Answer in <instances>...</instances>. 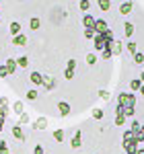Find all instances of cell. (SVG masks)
Here are the masks:
<instances>
[{"instance_id": "obj_17", "label": "cell", "mask_w": 144, "mask_h": 154, "mask_svg": "<svg viewBox=\"0 0 144 154\" xmlns=\"http://www.w3.org/2000/svg\"><path fill=\"white\" fill-rule=\"evenodd\" d=\"M12 111H14L17 115L25 113V105H23V101H14V105H12Z\"/></svg>"}, {"instance_id": "obj_11", "label": "cell", "mask_w": 144, "mask_h": 154, "mask_svg": "<svg viewBox=\"0 0 144 154\" xmlns=\"http://www.w3.org/2000/svg\"><path fill=\"white\" fill-rule=\"evenodd\" d=\"M29 80H31V84H35V86H41V84H43V76H41L39 72H31Z\"/></svg>"}, {"instance_id": "obj_19", "label": "cell", "mask_w": 144, "mask_h": 154, "mask_svg": "<svg viewBox=\"0 0 144 154\" xmlns=\"http://www.w3.org/2000/svg\"><path fill=\"white\" fill-rule=\"evenodd\" d=\"M17 66H19V68H27V66H29V58H27V56L17 58Z\"/></svg>"}, {"instance_id": "obj_8", "label": "cell", "mask_w": 144, "mask_h": 154, "mask_svg": "<svg viewBox=\"0 0 144 154\" xmlns=\"http://www.w3.org/2000/svg\"><path fill=\"white\" fill-rule=\"evenodd\" d=\"M58 111H60L62 117L70 115V103H66V101H60V103H58Z\"/></svg>"}, {"instance_id": "obj_5", "label": "cell", "mask_w": 144, "mask_h": 154, "mask_svg": "<svg viewBox=\"0 0 144 154\" xmlns=\"http://www.w3.org/2000/svg\"><path fill=\"white\" fill-rule=\"evenodd\" d=\"M74 72H76V62L74 60H70L68 62V66H66V70H64V78H74Z\"/></svg>"}, {"instance_id": "obj_12", "label": "cell", "mask_w": 144, "mask_h": 154, "mask_svg": "<svg viewBox=\"0 0 144 154\" xmlns=\"http://www.w3.org/2000/svg\"><path fill=\"white\" fill-rule=\"evenodd\" d=\"M4 66H6L8 74H14V72H17V68H19V66H17V60H12V58L6 60V62H4Z\"/></svg>"}, {"instance_id": "obj_35", "label": "cell", "mask_w": 144, "mask_h": 154, "mask_svg": "<svg viewBox=\"0 0 144 154\" xmlns=\"http://www.w3.org/2000/svg\"><path fill=\"white\" fill-rule=\"evenodd\" d=\"M111 56H113L111 49H103V51H101V58H103V60H111Z\"/></svg>"}, {"instance_id": "obj_31", "label": "cell", "mask_w": 144, "mask_h": 154, "mask_svg": "<svg viewBox=\"0 0 144 154\" xmlns=\"http://www.w3.org/2000/svg\"><path fill=\"white\" fill-rule=\"evenodd\" d=\"M134 64H144V54L136 51V54H134Z\"/></svg>"}, {"instance_id": "obj_10", "label": "cell", "mask_w": 144, "mask_h": 154, "mask_svg": "<svg viewBox=\"0 0 144 154\" xmlns=\"http://www.w3.org/2000/svg\"><path fill=\"white\" fill-rule=\"evenodd\" d=\"M93 29H95V33H103V31H107L109 27H107V23H105L103 19H97V21H95V27H93Z\"/></svg>"}, {"instance_id": "obj_23", "label": "cell", "mask_w": 144, "mask_h": 154, "mask_svg": "<svg viewBox=\"0 0 144 154\" xmlns=\"http://www.w3.org/2000/svg\"><path fill=\"white\" fill-rule=\"evenodd\" d=\"M124 33H126V37H132L134 35V25L132 23H126V25H124Z\"/></svg>"}, {"instance_id": "obj_37", "label": "cell", "mask_w": 144, "mask_h": 154, "mask_svg": "<svg viewBox=\"0 0 144 154\" xmlns=\"http://www.w3.org/2000/svg\"><path fill=\"white\" fill-rule=\"evenodd\" d=\"M86 62H89V64L93 66V64L97 62V56H95V54H86Z\"/></svg>"}, {"instance_id": "obj_39", "label": "cell", "mask_w": 144, "mask_h": 154, "mask_svg": "<svg viewBox=\"0 0 144 154\" xmlns=\"http://www.w3.org/2000/svg\"><path fill=\"white\" fill-rule=\"evenodd\" d=\"M33 154H43V146H41V144H37L35 148H33Z\"/></svg>"}, {"instance_id": "obj_14", "label": "cell", "mask_w": 144, "mask_h": 154, "mask_svg": "<svg viewBox=\"0 0 144 154\" xmlns=\"http://www.w3.org/2000/svg\"><path fill=\"white\" fill-rule=\"evenodd\" d=\"M45 91H52V88H56V80L54 78H49V76H43V84H41Z\"/></svg>"}, {"instance_id": "obj_36", "label": "cell", "mask_w": 144, "mask_h": 154, "mask_svg": "<svg viewBox=\"0 0 144 154\" xmlns=\"http://www.w3.org/2000/svg\"><path fill=\"white\" fill-rule=\"evenodd\" d=\"M84 37L86 39H93L95 37V29H84Z\"/></svg>"}, {"instance_id": "obj_29", "label": "cell", "mask_w": 144, "mask_h": 154, "mask_svg": "<svg viewBox=\"0 0 144 154\" xmlns=\"http://www.w3.org/2000/svg\"><path fill=\"white\" fill-rule=\"evenodd\" d=\"M0 154H11V150H8V144L4 142V140H0Z\"/></svg>"}, {"instance_id": "obj_9", "label": "cell", "mask_w": 144, "mask_h": 154, "mask_svg": "<svg viewBox=\"0 0 144 154\" xmlns=\"http://www.w3.org/2000/svg\"><path fill=\"white\" fill-rule=\"evenodd\" d=\"M12 136H14L17 140H21V142L25 140V131H23V128H21V123H17V125H12Z\"/></svg>"}, {"instance_id": "obj_1", "label": "cell", "mask_w": 144, "mask_h": 154, "mask_svg": "<svg viewBox=\"0 0 144 154\" xmlns=\"http://www.w3.org/2000/svg\"><path fill=\"white\" fill-rule=\"evenodd\" d=\"M134 105H136V97L130 93H121L117 97V107H115V113H121L126 117H132L134 115Z\"/></svg>"}, {"instance_id": "obj_18", "label": "cell", "mask_w": 144, "mask_h": 154, "mask_svg": "<svg viewBox=\"0 0 144 154\" xmlns=\"http://www.w3.org/2000/svg\"><path fill=\"white\" fill-rule=\"evenodd\" d=\"M132 6H134V4L130 2V0H128V2H124V4L120 6V12H121V14H130V11H132Z\"/></svg>"}, {"instance_id": "obj_3", "label": "cell", "mask_w": 144, "mask_h": 154, "mask_svg": "<svg viewBox=\"0 0 144 154\" xmlns=\"http://www.w3.org/2000/svg\"><path fill=\"white\" fill-rule=\"evenodd\" d=\"M140 144L142 142L136 138V134L132 131V128L124 131V150H126V154H136V150H138Z\"/></svg>"}, {"instance_id": "obj_4", "label": "cell", "mask_w": 144, "mask_h": 154, "mask_svg": "<svg viewBox=\"0 0 144 154\" xmlns=\"http://www.w3.org/2000/svg\"><path fill=\"white\" fill-rule=\"evenodd\" d=\"M6 113H8V101L0 95V131L4 128V121H6Z\"/></svg>"}, {"instance_id": "obj_26", "label": "cell", "mask_w": 144, "mask_h": 154, "mask_svg": "<svg viewBox=\"0 0 144 154\" xmlns=\"http://www.w3.org/2000/svg\"><path fill=\"white\" fill-rule=\"evenodd\" d=\"M140 86H142V80L140 78H134L132 82H130V88L132 91H140Z\"/></svg>"}, {"instance_id": "obj_6", "label": "cell", "mask_w": 144, "mask_h": 154, "mask_svg": "<svg viewBox=\"0 0 144 154\" xmlns=\"http://www.w3.org/2000/svg\"><path fill=\"white\" fill-rule=\"evenodd\" d=\"M70 146L74 148V150H78V148L83 146V136H80V130H76V134L72 136V140H70Z\"/></svg>"}, {"instance_id": "obj_7", "label": "cell", "mask_w": 144, "mask_h": 154, "mask_svg": "<svg viewBox=\"0 0 144 154\" xmlns=\"http://www.w3.org/2000/svg\"><path fill=\"white\" fill-rule=\"evenodd\" d=\"M12 45H17V48H25V45H27V35H23V33L14 35V37H12Z\"/></svg>"}, {"instance_id": "obj_2", "label": "cell", "mask_w": 144, "mask_h": 154, "mask_svg": "<svg viewBox=\"0 0 144 154\" xmlns=\"http://www.w3.org/2000/svg\"><path fill=\"white\" fill-rule=\"evenodd\" d=\"M93 45H95L97 51L111 49V45H113V33H111V29L103 31V33H95V37H93Z\"/></svg>"}, {"instance_id": "obj_38", "label": "cell", "mask_w": 144, "mask_h": 154, "mask_svg": "<svg viewBox=\"0 0 144 154\" xmlns=\"http://www.w3.org/2000/svg\"><path fill=\"white\" fill-rule=\"evenodd\" d=\"M99 97H101L103 101H109V93L107 91H99Z\"/></svg>"}, {"instance_id": "obj_21", "label": "cell", "mask_w": 144, "mask_h": 154, "mask_svg": "<svg viewBox=\"0 0 144 154\" xmlns=\"http://www.w3.org/2000/svg\"><path fill=\"white\" fill-rule=\"evenodd\" d=\"M111 54H113V56H120V54H121V43H120V41H113V45H111Z\"/></svg>"}, {"instance_id": "obj_25", "label": "cell", "mask_w": 144, "mask_h": 154, "mask_svg": "<svg viewBox=\"0 0 144 154\" xmlns=\"http://www.w3.org/2000/svg\"><path fill=\"white\" fill-rule=\"evenodd\" d=\"M29 27H31V29H33V31H37V29H39V27H41V21H39V19H37V17H33V19H31V21H29Z\"/></svg>"}, {"instance_id": "obj_43", "label": "cell", "mask_w": 144, "mask_h": 154, "mask_svg": "<svg viewBox=\"0 0 144 154\" xmlns=\"http://www.w3.org/2000/svg\"><path fill=\"white\" fill-rule=\"evenodd\" d=\"M0 8H2V6H0Z\"/></svg>"}, {"instance_id": "obj_28", "label": "cell", "mask_w": 144, "mask_h": 154, "mask_svg": "<svg viewBox=\"0 0 144 154\" xmlns=\"http://www.w3.org/2000/svg\"><path fill=\"white\" fill-rule=\"evenodd\" d=\"M27 101H31V103H33V101H37V91H35V88L27 91Z\"/></svg>"}, {"instance_id": "obj_15", "label": "cell", "mask_w": 144, "mask_h": 154, "mask_svg": "<svg viewBox=\"0 0 144 154\" xmlns=\"http://www.w3.org/2000/svg\"><path fill=\"white\" fill-rule=\"evenodd\" d=\"M33 128H35V130H45V128H48V119L45 117H37L35 123H33Z\"/></svg>"}, {"instance_id": "obj_34", "label": "cell", "mask_w": 144, "mask_h": 154, "mask_svg": "<svg viewBox=\"0 0 144 154\" xmlns=\"http://www.w3.org/2000/svg\"><path fill=\"white\" fill-rule=\"evenodd\" d=\"M11 74H8V70H6V66L4 64H0V78H8Z\"/></svg>"}, {"instance_id": "obj_16", "label": "cell", "mask_w": 144, "mask_h": 154, "mask_svg": "<svg viewBox=\"0 0 144 154\" xmlns=\"http://www.w3.org/2000/svg\"><path fill=\"white\" fill-rule=\"evenodd\" d=\"M8 31H11V35H12V37H14V35H19V33H21V23L12 21L11 27H8Z\"/></svg>"}, {"instance_id": "obj_41", "label": "cell", "mask_w": 144, "mask_h": 154, "mask_svg": "<svg viewBox=\"0 0 144 154\" xmlns=\"http://www.w3.org/2000/svg\"><path fill=\"white\" fill-rule=\"evenodd\" d=\"M140 95L144 97V84H142V86H140Z\"/></svg>"}, {"instance_id": "obj_32", "label": "cell", "mask_w": 144, "mask_h": 154, "mask_svg": "<svg viewBox=\"0 0 144 154\" xmlns=\"http://www.w3.org/2000/svg\"><path fill=\"white\" fill-rule=\"evenodd\" d=\"M78 6H80V11H89L91 8V0H80Z\"/></svg>"}, {"instance_id": "obj_24", "label": "cell", "mask_w": 144, "mask_h": 154, "mask_svg": "<svg viewBox=\"0 0 144 154\" xmlns=\"http://www.w3.org/2000/svg\"><path fill=\"white\" fill-rule=\"evenodd\" d=\"M115 125H117V128L126 125V115H121V113H115Z\"/></svg>"}, {"instance_id": "obj_30", "label": "cell", "mask_w": 144, "mask_h": 154, "mask_svg": "<svg viewBox=\"0 0 144 154\" xmlns=\"http://www.w3.org/2000/svg\"><path fill=\"white\" fill-rule=\"evenodd\" d=\"M103 115H105L103 109H93V119H103Z\"/></svg>"}, {"instance_id": "obj_20", "label": "cell", "mask_w": 144, "mask_h": 154, "mask_svg": "<svg viewBox=\"0 0 144 154\" xmlns=\"http://www.w3.org/2000/svg\"><path fill=\"white\" fill-rule=\"evenodd\" d=\"M97 6H99L101 11L107 12V11H109V6H111V2H109V0H97Z\"/></svg>"}, {"instance_id": "obj_42", "label": "cell", "mask_w": 144, "mask_h": 154, "mask_svg": "<svg viewBox=\"0 0 144 154\" xmlns=\"http://www.w3.org/2000/svg\"><path fill=\"white\" fill-rule=\"evenodd\" d=\"M138 78H140V80H142V84H144V72L140 74V76H138Z\"/></svg>"}, {"instance_id": "obj_33", "label": "cell", "mask_w": 144, "mask_h": 154, "mask_svg": "<svg viewBox=\"0 0 144 154\" xmlns=\"http://www.w3.org/2000/svg\"><path fill=\"white\" fill-rule=\"evenodd\" d=\"M19 123H21V125H25V123H29V115H27V111L19 115Z\"/></svg>"}, {"instance_id": "obj_22", "label": "cell", "mask_w": 144, "mask_h": 154, "mask_svg": "<svg viewBox=\"0 0 144 154\" xmlns=\"http://www.w3.org/2000/svg\"><path fill=\"white\" fill-rule=\"evenodd\" d=\"M64 138H66L64 130H56L54 131V140H56V142H64Z\"/></svg>"}, {"instance_id": "obj_40", "label": "cell", "mask_w": 144, "mask_h": 154, "mask_svg": "<svg viewBox=\"0 0 144 154\" xmlns=\"http://www.w3.org/2000/svg\"><path fill=\"white\" fill-rule=\"evenodd\" d=\"M136 154H144V142L138 146V150H136Z\"/></svg>"}, {"instance_id": "obj_13", "label": "cell", "mask_w": 144, "mask_h": 154, "mask_svg": "<svg viewBox=\"0 0 144 154\" xmlns=\"http://www.w3.org/2000/svg\"><path fill=\"white\" fill-rule=\"evenodd\" d=\"M95 21H97V19H93L91 14H84V17H83V25H84V29H93V27H95Z\"/></svg>"}, {"instance_id": "obj_27", "label": "cell", "mask_w": 144, "mask_h": 154, "mask_svg": "<svg viewBox=\"0 0 144 154\" xmlns=\"http://www.w3.org/2000/svg\"><path fill=\"white\" fill-rule=\"evenodd\" d=\"M126 49H128L130 54H136V51H138V43H136V41H128V45H126Z\"/></svg>"}]
</instances>
